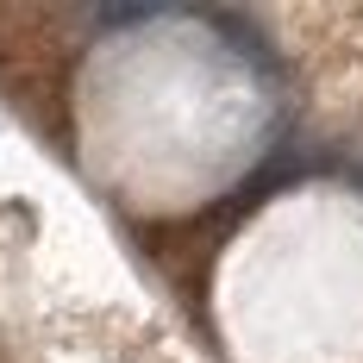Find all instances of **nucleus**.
I'll return each instance as SVG.
<instances>
[]
</instances>
